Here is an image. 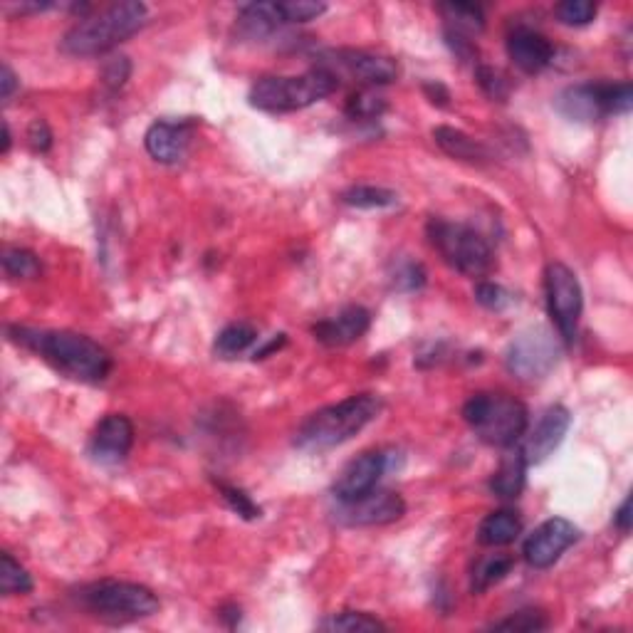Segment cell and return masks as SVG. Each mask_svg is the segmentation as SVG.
Segmentation results:
<instances>
[{
    "mask_svg": "<svg viewBox=\"0 0 633 633\" xmlns=\"http://www.w3.org/2000/svg\"><path fill=\"white\" fill-rule=\"evenodd\" d=\"M10 339L43 357L60 374L75 381L99 384L112 371V354L94 339L65 329H30L13 327Z\"/></svg>",
    "mask_w": 633,
    "mask_h": 633,
    "instance_id": "cell-1",
    "label": "cell"
},
{
    "mask_svg": "<svg viewBox=\"0 0 633 633\" xmlns=\"http://www.w3.org/2000/svg\"><path fill=\"white\" fill-rule=\"evenodd\" d=\"M381 411V401L371 394L349 396L339 404L310 413L295 433V446L307 453H322L352 441Z\"/></svg>",
    "mask_w": 633,
    "mask_h": 633,
    "instance_id": "cell-2",
    "label": "cell"
},
{
    "mask_svg": "<svg viewBox=\"0 0 633 633\" xmlns=\"http://www.w3.org/2000/svg\"><path fill=\"white\" fill-rule=\"evenodd\" d=\"M146 15H149L146 5L136 0L109 5L92 18H80L75 28L67 30L60 43L62 52L72 57L104 55L139 33L146 23Z\"/></svg>",
    "mask_w": 633,
    "mask_h": 633,
    "instance_id": "cell-3",
    "label": "cell"
},
{
    "mask_svg": "<svg viewBox=\"0 0 633 633\" xmlns=\"http://www.w3.org/2000/svg\"><path fill=\"white\" fill-rule=\"evenodd\" d=\"M339 87V77L324 67L305 72L300 77H263L253 85L248 99L250 107L270 114L300 112L322 102Z\"/></svg>",
    "mask_w": 633,
    "mask_h": 633,
    "instance_id": "cell-4",
    "label": "cell"
},
{
    "mask_svg": "<svg viewBox=\"0 0 633 633\" xmlns=\"http://www.w3.org/2000/svg\"><path fill=\"white\" fill-rule=\"evenodd\" d=\"M463 418L475 436L495 448H510L525 436L527 408L507 394H475L465 401Z\"/></svg>",
    "mask_w": 633,
    "mask_h": 633,
    "instance_id": "cell-5",
    "label": "cell"
},
{
    "mask_svg": "<svg viewBox=\"0 0 633 633\" xmlns=\"http://www.w3.org/2000/svg\"><path fill=\"white\" fill-rule=\"evenodd\" d=\"M428 240L453 270L468 277H485L495 265L493 248L488 240L465 223H453L446 218L428 221Z\"/></svg>",
    "mask_w": 633,
    "mask_h": 633,
    "instance_id": "cell-6",
    "label": "cell"
},
{
    "mask_svg": "<svg viewBox=\"0 0 633 633\" xmlns=\"http://www.w3.org/2000/svg\"><path fill=\"white\" fill-rule=\"evenodd\" d=\"M554 107L562 117L572 122H599L609 114H629L633 107L631 82H589V85L567 87L557 99Z\"/></svg>",
    "mask_w": 633,
    "mask_h": 633,
    "instance_id": "cell-7",
    "label": "cell"
},
{
    "mask_svg": "<svg viewBox=\"0 0 633 633\" xmlns=\"http://www.w3.org/2000/svg\"><path fill=\"white\" fill-rule=\"evenodd\" d=\"M80 601L85 609L107 621L146 619L159 611V599L154 591L141 584L117 582V579L90 584L80 591Z\"/></svg>",
    "mask_w": 633,
    "mask_h": 633,
    "instance_id": "cell-8",
    "label": "cell"
},
{
    "mask_svg": "<svg viewBox=\"0 0 633 633\" xmlns=\"http://www.w3.org/2000/svg\"><path fill=\"white\" fill-rule=\"evenodd\" d=\"M559 354L562 349H559L557 337L547 327H530L512 339L505 354V364L507 371L520 381H537L557 366Z\"/></svg>",
    "mask_w": 633,
    "mask_h": 633,
    "instance_id": "cell-9",
    "label": "cell"
},
{
    "mask_svg": "<svg viewBox=\"0 0 633 633\" xmlns=\"http://www.w3.org/2000/svg\"><path fill=\"white\" fill-rule=\"evenodd\" d=\"M544 290H547L549 315L557 324L559 337L567 344H574L584 310V295L577 275L567 265L552 263L544 272Z\"/></svg>",
    "mask_w": 633,
    "mask_h": 633,
    "instance_id": "cell-10",
    "label": "cell"
},
{
    "mask_svg": "<svg viewBox=\"0 0 633 633\" xmlns=\"http://www.w3.org/2000/svg\"><path fill=\"white\" fill-rule=\"evenodd\" d=\"M317 67H324L337 77H352L366 87L391 85L399 77V65L391 57L374 55L366 50H329L324 52Z\"/></svg>",
    "mask_w": 633,
    "mask_h": 633,
    "instance_id": "cell-11",
    "label": "cell"
},
{
    "mask_svg": "<svg viewBox=\"0 0 633 633\" xmlns=\"http://www.w3.org/2000/svg\"><path fill=\"white\" fill-rule=\"evenodd\" d=\"M406 515V502L391 490H371L357 500L339 502L334 517L347 527H379L391 525Z\"/></svg>",
    "mask_w": 633,
    "mask_h": 633,
    "instance_id": "cell-12",
    "label": "cell"
},
{
    "mask_svg": "<svg viewBox=\"0 0 633 633\" xmlns=\"http://www.w3.org/2000/svg\"><path fill=\"white\" fill-rule=\"evenodd\" d=\"M579 540V530L574 522L564 520V517H552V520L542 522L535 532L525 540L522 554H525L527 564L535 569H547L554 562H559L564 552Z\"/></svg>",
    "mask_w": 633,
    "mask_h": 633,
    "instance_id": "cell-13",
    "label": "cell"
},
{
    "mask_svg": "<svg viewBox=\"0 0 633 633\" xmlns=\"http://www.w3.org/2000/svg\"><path fill=\"white\" fill-rule=\"evenodd\" d=\"M389 453L384 451H369L362 453L359 458H354L347 468L342 470V475L334 483L332 493L337 502H349L357 500L362 495L371 493L379 485L381 475L389 470Z\"/></svg>",
    "mask_w": 633,
    "mask_h": 633,
    "instance_id": "cell-14",
    "label": "cell"
},
{
    "mask_svg": "<svg viewBox=\"0 0 633 633\" xmlns=\"http://www.w3.org/2000/svg\"><path fill=\"white\" fill-rule=\"evenodd\" d=\"M134 446V423L124 413H109L90 438V455L97 463H122Z\"/></svg>",
    "mask_w": 633,
    "mask_h": 633,
    "instance_id": "cell-15",
    "label": "cell"
},
{
    "mask_svg": "<svg viewBox=\"0 0 633 633\" xmlns=\"http://www.w3.org/2000/svg\"><path fill=\"white\" fill-rule=\"evenodd\" d=\"M572 426V413L564 406H552L542 413L540 423L532 428V433L527 436L522 453H525L527 465H537L542 460H547L549 455L562 446L564 436L569 433Z\"/></svg>",
    "mask_w": 633,
    "mask_h": 633,
    "instance_id": "cell-16",
    "label": "cell"
},
{
    "mask_svg": "<svg viewBox=\"0 0 633 633\" xmlns=\"http://www.w3.org/2000/svg\"><path fill=\"white\" fill-rule=\"evenodd\" d=\"M507 55L525 75H537L554 60V47L532 28H515L507 35Z\"/></svg>",
    "mask_w": 633,
    "mask_h": 633,
    "instance_id": "cell-17",
    "label": "cell"
},
{
    "mask_svg": "<svg viewBox=\"0 0 633 633\" xmlns=\"http://www.w3.org/2000/svg\"><path fill=\"white\" fill-rule=\"evenodd\" d=\"M371 324L369 310L364 307L352 305L344 307L339 315L322 319L312 327V334H315L317 342H322L324 347H347V344H354L357 339H362Z\"/></svg>",
    "mask_w": 633,
    "mask_h": 633,
    "instance_id": "cell-18",
    "label": "cell"
},
{
    "mask_svg": "<svg viewBox=\"0 0 633 633\" xmlns=\"http://www.w3.org/2000/svg\"><path fill=\"white\" fill-rule=\"evenodd\" d=\"M191 141V124L154 122L144 136V146L159 164H179Z\"/></svg>",
    "mask_w": 633,
    "mask_h": 633,
    "instance_id": "cell-19",
    "label": "cell"
},
{
    "mask_svg": "<svg viewBox=\"0 0 633 633\" xmlns=\"http://www.w3.org/2000/svg\"><path fill=\"white\" fill-rule=\"evenodd\" d=\"M527 480V460L522 448H507L502 455L498 470H495L493 480H490V490L502 500H515L525 490Z\"/></svg>",
    "mask_w": 633,
    "mask_h": 633,
    "instance_id": "cell-20",
    "label": "cell"
},
{
    "mask_svg": "<svg viewBox=\"0 0 633 633\" xmlns=\"http://www.w3.org/2000/svg\"><path fill=\"white\" fill-rule=\"evenodd\" d=\"M282 23H285V18H282L280 3H250L243 5L238 13L240 35L250 40L268 38Z\"/></svg>",
    "mask_w": 633,
    "mask_h": 633,
    "instance_id": "cell-21",
    "label": "cell"
},
{
    "mask_svg": "<svg viewBox=\"0 0 633 633\" xmlns=\"http://www.w3.org/2000/svg\"><path fill=\"white\" fill-rule=\"evenodd\" d=\"M433 139L441 146V151H446L453 159L468 161V164H485L490 159V151L480 141H475L473 136L460 132V129L436 127L433 129Z\"/></svg>",
    "mask_w": 633,
    "mask_h": 633,
    "instance_id": "cell-22",
    "label": "cell"
},
{
    "mask_svg": "<svg viewBox=\"0 0 633 633\" xmlns=\"http://www.w3.org/2000/svg\"><path fill=\"white\" fill-rule=\"evenodd\" d=\"M522 532L520 517L512 510H498L490 512L478 527V542L483 547H507L517 540V535Z\"/></svg>",
    "mask_w": 633,
    "mask_h": 633,
    "instance_id": "cell-23",
    "label": "cell"
},
{
    "mask_svg": "<svg viewBox=\"0 0 633 633\" xmlns=\"http://www.w3.org/2000/svg\"><path fill=\"white\" fill-rule=\"evenodd\" d=\"M512 567H515V557H512V554H488V557H483L475 564L473 574H470V589H473L475 594H483V591H488L490 587L502 582V579L512 572Z\"/></svg>",
    "mask_w": 633,
    "mask_h": 633,
    "instance_id": "cell-24",
    "label": "cell"
},
{
    "mask_svg": "<svg viewBox=\"0 0 633 633\" xmlns=\"http://www.w3.org/2000/svg\"><path fill=\"white\" fill-rule=\"evenodd\" d=\"M438 10H441L443 18L448 20V30L465 35V38L473 33H480V30L485 28V13L480 5L443 3V5H438Z\"/></svg>",
    "mask_w": 633,
    "mask_h": 633,
    "instance_id": "cell-25",
    "label": "cell"
},
{
    "mask_svg": "<svg viewBox=\"0 0 633 633\" xmlns=\"http://www.w3.org/2000/svg\"><path fill=\"white\" fill-rule=\"evenodd\" d=\"M258 342V332H255V327H250V324L245 322H235V324H228L226 329H223L221 334L216 337V354L221 359H233L238 357V354H243L245 349H250L253 344Z\"/></svg>",
    "mask_w": 633,
    "mask_h": 633,
    "instance_id": "cell-26",
    "label": "cell"
},
{
    "mask_svg": "<svg viewBox=\"0 0 633 633\" xmlns=\"http://www.w3.org/2000/svg\"><path fill=\"white\" fill-rule=\"evenodd\" d=\"M342 201L352 208H391L399 203V193L381 186H352L342 193Z\"/></svg>",
    "mask_w": 633,
    "mask_h": 633,
    "instance_id": "cell-27",
    "label": "cell"
},
{
    "mask_svg": "<svg viewBox=\"0 0 633 633\" xmlns=\"http://www.w3.org/2000/svg\"><path fill=\"white\" fill-rule=\"evenodd\" d=\"M0 591L5 596L30 594L33 591V577L20 562H15L13 554H0Z\"/></svg>",
    "mask_w": 633,
    "mask_h": 633,
    "instance_id": "cell-28",
    "label": "cell"
},
{
    "mask_svg": "<svg viewBox=\"0 0 633 633\" xmlns=\"http://www.w3.org/2000/svg\"><path fill=\"white\" fill-rule=\"evenodd\" d=\"M324 631H347V633H366V631H386L384 621H379L376 616L364 614V611H342V614H334L332 619L322 621Z\"/></svg>",
    "mask_w": 633,
    "mask_h": 633,
    "instance_id": "cell-29",
    "label": "cell"
},
{
    "mask_svg": "<svg viewBox=\"0 0 633 633\" xmlns=\"http://www.w3.org/2000/svg\"><path fill=\"white\" fill-rule=\"evenodd\" d=\"M3 270L13 280H35L43 272L38 255L23 248H10L3 253Z\"/></svg>",
    "mask_w": 633,
    "mask_h": 633,
    "instance_id": "cell-30",
    "label": "cell"
},
{
    "mask_svg": "<svg viewBox=\"0 0 633 633\" xmlns=\"http://www.w3.org/2000/svg\"><path fill=\"white\" fill-rule=\"evenodd\" d=\"M386 99L376 90H362L352 94L347 102V114L349 119H359V122H371V119H379L386 112Z\"/></svg>",
    "mask_w": 633,
    "mask_h": 633,
    "instance_id": "cell-31",
    "label": "cell"
},
{
    "mask_svg": "<svg viewBox=\"0 0 633 633\" xmlns=\"http://www.w3.org/2000/svg\"><path fill=\"white\" fill-rule=\"evenodd\" d=\"M596 13H599V8L591 0H564V3H559L554 8V15L559 18V23L574 25V28L589 25L596 18Z\"/></svg>",
    "mask_w": 633,
    "mask_h": 633,
    "instance_id": "cell-32",
    "label": "cell"
},
{
    "mask_svg": "<svg viewBox=\"0 0 633 633\" xmlns=\"http://www.w3.org/2000/svg\"><path fill=\"white\" fill-rule=\"evenodd\" d=\"M216 485H218V490H221L223 500L228 502V507L235 512V515H240L243 520H258V517L263 515V510L255 505L253 498H250L245 490L235 488V485H228V483H216Z\"/></svg>",
    "mask_w": 633,
    "mask_h": 633,
    "instance_id": "cell-33",
    "label": "cell"
},
{
    "mask_svg": "<svg viewBox=\"0 0 633 633\" xmlns=\"http://www.w3.org/2000/svg\"><path fill=\"white\" fill-rule=\"evenodd\" d=\"M475 80H478L480 90L488 94L493 102H505V99L510 97V82H507L505 75L495 70V67L478 65V70H475Z\"/></svg>",
    "mask_w": 633,
    "mask_h": 633,
    "instance_id": "cell-34",
    "label": "cell"
},
{
    "mask_svg": "<svg viewBox=\"0 0 633 633\" xmlns=\"http://www.w3.org/2000/svg\"><path fill=\"white\" fill-rule=\"evenodd\" d=\"M549 621L544 619L542 611H517L510 619H502L493 624L495 631H515V633H530V631H544Z\"/></svg>",
    "mask_w": 633,
    "mask_h": 633,
    "instance_id": "cell-35",
    "label": "cell"
},
{
    "mask_svg": "<svg viewBox=\"0 0 633 633\" xmlns=\"http://www.w3.org/2000/svg\"><path fill=\"white\" fill-rule=\"evenodd\" d=\"M129 75H132V62L124 55H114L104 62L102 67V85L107 87V92H119L127 85Z\"/></svg>",
    "mask_w": 633,
    "mask_h": 633,
    "instance_id": "cell-36",
    "label": "cell"
},
{
    "mask_svg": "<svg viewBox=\"0 0 633 633\" xmlns=\"http://www.w3.org/2000/svg\"><path fill=\"white\" fill-rule=\"evenodd\" d=\"M391 282H394L396 290H404V292L421 290V287L426 285V270H423L421 263L401 260V263L396 265L394 275H391Z\"/></svg>",
    "mask_w": 633,
    "mask_h": 633,
    "instance_id": "cell-37",
    "label": "cell"
},
{
    "mask_svg": "<svg viewBox=\"0 0 633 633\" xmlns=\"http://www.w3.org/2000/svg\"><path fill=\"white\" fill-rule=\"evenodd\" d=\"M280 10L285 23H310V20L327 13V5L312 3V0H292V3H280Z\"/></svg>",
    "mask_w": 633,
    "mask_h": 633,
    "instance_id": "cell-38",
    "label": "cell"
},
{
    "mask_svg": "<svg viewBox=\"0 0 633 633\" xmlns=\"http://www.w3.org/2000/svg\"><path fill=\"white\" fill-rule=\"evenodd\" d=\"M475 300H478L480 305L485 307V310L502 312L510 307L512 297H510V292L505 290V287L495 285V282H480V285L475 287Z\"/></svg>",
    "mask_w": 633,
    "mask_h": 633,
    "instance_id": "cell-39",
    "label": "cell"
},
{
    "mask_svg": "<svg viewBox=\"0 0 633 633\" xmlns=\"http://www.w3.org/2000/svg\"><path fill=\"white\" fill-rule=\"evenodd\" d=\"M446 43L453 50V55L463 62H475L478 65V47L473 45V40L465 38V35L446 30Z\"/></svg>",
    "mask_w": 633,
    "mask_h": 633,
    "instance_id": "cell-40",
    "label": "cell"
},
{
    "mask_svg": "<svg viewBox=\"0 0 633 633\" xmlns=\"http://www.w3.org/2000/svg\"><path fill=\"white\" fill-rule=\"evenodd\" d=\"M28 141L35 151L45 154V151L52 146V132H50V127H47V122H43V119H35L28 129Z\"/></svg>",
    "mask_w": 633,
    "mask_h": 633,
    "instance_id": "cell-41",
    "label": "cell"
},
{
    "mask_svg": "<svg viewBox=\"0 0 633 633\" xmlns=\"http://www.w3.org/2000/svg\"><path fill=\"white\" fill-rule=\"evenodd\" d=\"M423 92L428 94V99H431L433 104H438V107H448L451 92H448L441 82H426V85H423Z\"/></svg>",
    "mask_w": 633,
    "mask_h": 633,
    "instance_id": "cell-42",
    "label": "cell"
},
{
    "mask_svg": "<svg viewBox=\"0 0 633 633\" xmlns=\"http://www.w3.org/2000/svg\"><path fill=\"white\" fill-rule=\"evenodd\" d=\"M614 525L619 527V530L624 532V535H629V532H631V498H626L624 502H621V507L616 510Z\"/></svg>",
    "mask_w": 633,
    "mask_h": 633,
    "instance_id": "cell-43",
    "label": "cell"
},
{
    "mask_svg": "<svg viewBox=\"0 0 633 633\" xmlns=\"http://www.w3.org/2000/svg\"><path fill=\"white\" fill-rule=\"evenodd\" d=\"M0 85H3V99L13 97L15 87H18V77H15V72L10 70V65H5V62L3 70H0Z\"/></svg>",
    "mask_w": 633,
    "mask_h": 633,
    "instance_id": "cell-44",
    "label": "cell"
},
{
    "mask_svg": "<svg viewBox=\"0 0 633 633\" xmlns=\"http://www.w3.org/2000/svg\"><path fill=\"white\" fill-rule=\"evenodd\" d=\"M282 344H285V334H277V337H275V339H272V342H268V344H265V347H263V349H255V354H253V357H255V359H263V357H268V354H270V352H275V349H280V347H282Z\"/></svg>",
    "mask_w": 633,
    "mask_h": 633,
    "instance_id": "cell-45",
    "label": "cell"
},
{
    "mask_svg": "<svg viewBox=\"0 0 633 633\" xmlns=\"http://www.w3.org/2000/svg\"><path fill=\"white\" fill-rule=\"evenodd\" d=\"M8 149H10V129H8V124L3 122V146H0V151L8 154Z\"/></svg>",
    "mask_w": 633,
    "mask_h": 633,
    "instance_id": "cell-46",
    "label": "cell"
}]
</instances>
